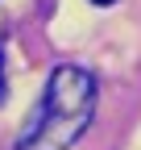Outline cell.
<instances>
[{
  "label": "cell",
  "mask_w": 141,
  "mask_h": 150,
  "mask_svg": "<svg viewBox=\"0 0 141 150\" xmlns=\"http://www.w3.org/2000/svg\"><path fill=\"white\" fill-rule=\"evenodd\" d=\"M0 100H4V46H0Z\"/></svg>",
  "instance_id": "7a4b0ae2"
},
{
  "label": "cell",
  "mask_w": 141,
  "mask_h": 150,
  "mask_svg": "<svg viewBox=\"0 0 141 150\" xmlns=\"http://www.w3.org/2000/svg\"><path fill=\"white\" fill-rule=\"evenodd\" d=\"M100 83L87 67L58 63L50 71L46 96L29 108V117L17 134V150H70L96 117Z\"/></svg>",
  "instance_id": "6da1fadb"
},
{
  "label": "cell",
  "mask_w": 141,
  "mask_h": 150,
  "mask_svg": "<svg viewBox=\"0 0 141 150\" xmlns=\"http://www.w3.org/2000/svg\"><path fill=\"white\" fill-rule=\"evenodd\" d=\"M96 4H116V0H96Z\"/></svg>",
  "instance_id": "3957f363"
}]
</instances>
